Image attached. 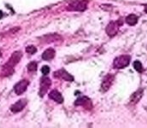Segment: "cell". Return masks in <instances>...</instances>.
Listing matches in <instances>:
<instances>
[{
	"label": "cell",
	"instance_id": "11",
	"mask_svg": "<svg viewBox=\"0 0 147 128\" xmlns=\"http://www.w3.org/2000/svg\"><path fill=\"white\" fill-rule=\"evenodd\" d=\"M49 98L52 99L53 101H55V102L57 103H63V96H62V94L60 93L59 91H57V90H52V91L49 93Z\"/></svg>",
	"mask_w": 147,
	"mask_h": 128
},
{
	"label": "cell",
	"instance_id": "10",
	"mask_svg": "<svg viewBox=\"0 0 147 128\" xmlns=\"http://www.w3.org/2000/svg\"><path fill=\"white\" fill-rule=\"evenodd\" d=\"M113 82V76L112 75H106L104 77V79L102 80V84H101V90L103 92L107 91L110 88L111 84Z\"/></svg>",
	"mask_w": 147,
	"mask_h": 128
},
{
	"label": "cell",
	"instance_id": "2",
	"mask_svg": "<svg viewBox=\"0 0 147 128\" xmlns=\"http://www.w3.org/2000/svg\"><path fill=\"white\" fill-rule=\"evenodd\" d=\"M130 60H131V57L129 55H120V56H118L114 59V61H113V67L116 68V69L124 68L129 64Z\"/></svg>",
	"mask_w": 147,
	"mask_h": 128
},
{
	"label": "cell",
	"instance_id": "17",
	"mask_svg": "<svg viewBox=\"0 0 147 128\" xmlns=\"http://www.w3.org/2000/svg\"><path fill=\"white\" fill-rule=\"evenodd\" d=\"M133 67H134V69H135L136 71H138V72H141L142 70H143V67H142V64H141L140 61H134Z\"/></svg>",
	"mask_w": 147,
	"mask_h": 128
},
{
	"label": "cell",
	"instance_id": "6",
	"mask_svg": "<svg viewBox=\"0 0 147 128\" xmlns=\"http://www.w3.org/2000/svg\"><path fill=\"white\" fill-rule=\"evenodd\" d=\"M26 104H27V100H26V99H20L17 102H15L14 104L11 105L10 110H11L12 113H18L25 108Z\"/></svg>",
	"mask_w": 147,
	"mask_h": 128
},
{
	"label": "cell",
	"instance_id": "16",
	"mask_svg": "<svg viewBox=\"0 0 147 128\" xmlns=\"http://www.w3.org/2000/svg\"><path fill=\"white\" fill-rule=\"evenodd\" d=\"M37 69V63L35 61H31L27 64V70L29 72H35Z\"/></svg>",
	"mask_w": 147,
	"mask_h": 128
},
{
	"label": "cell",
	"instance_id": "13",
	"mask_svg": "<svg viewBox=\"0 0 147 128\" xmlns=\"http://www.w3.org/2000/svg\"><path fill=\"white\" fill-rule=\"evenodd\" d=\"M57 39H61V37L57 34H47L44 35V36L41 37V40L45 43H49V42H54Z\"/></svg>",
	"mask_w": 147,
	"mask_h": 128
},
{
	"label": "cell",
	"instance_id": "1",
	"mask_svg": "<svg viewBox=\"0 0 147 128\" xmlns=\"http://www.w3.org/2000/svg\"><path fill=\"white\" fill-rule=\"evenodd\" d=\"M87 8V1L85 0H75L67 6L68 11H84Z\"/></svg>",
	"mask_w": 147,
	"mask_h": 128
},
{
	"label": "cell",
	"instance_id": "9",
	"mask_svg": "<svg viewBox=\"0 0 147 128\" xmlns=\"http://www.w3.org/2000/svg\"><path fill=\"white\" fill-rule=\"evenodd\" d=\"M75 105L76 106L81 105V106L85 107V108H87V109L92 108V103H91V100L86 96H80L79 98L75 101Z\"/></svg>",
	"mask_w": 147,
	"mask_h": 128
},
{
	"label": "cell",
	"instance_id": "12",
	"mask_svg": "<svg viewBox=\"0 0 147 128\" xmlns=\"http://www.w3.org/2000/svg\"><path fill=\"white\" fill-rule=\"evenodd\" d=\"M55 56V50L53 48H48L42 53V59L43 60H52Z\"/></svg>",
	"mask_w": 147,
	"mask_h": 128
},
{
	"label": "cell",
	"instance_id": "20",
	"mask_svg": "<svg viewBox=\"0 0 147 128\" xmlns=\"http://www.w3.org/2000/svg\"><path fill=\"white\" fill-rule=\"evenodd\" d=\"M2 17H3V12H2L1 10H0V19H1Z\"/></svg>",
	"mask_w": 147,
	"mask_h": 128
},
{
	"label": "cell",
	"instance_id": "15",
	"mask_svg": "<svg viewBox=\"0 0 147 128\" xmlns=\"http://www.w3.org/2000/svg\"><path fill=\"white\" fill-rule=\"evenodd\" d=\"M142 91H143L142 89H139L138 91H136L134 94H132V96H131V102H133V103L138 102V101H139V99L141 98Z\"/></svg>",
	"mask_w": 147,
	"mask_h": 128
},
{
	"label": "cell",
	"instance_id": "14",
	"mask_svg": "<svg viewBox=\"0 0 147 128\" xmlns=\"http://www.w3.org/2000/svg\"><path fill=\"white\" fill-rule=\"evenodd\" d=\"M126 23L129 24V25H135L138 21V16H136L135 14H130L126 17L125 19Z\"/></svg>",
	"mask_w": 147,
	"mask_h": 128
},
{
	"label": "cell",
	"instance_id": "4",
	"mask_svg": "<svg viewBox=\"0 0 147 128\" xmlns=\"http://www.w3.org/2000/svg\"><path fill=\"white\" fill-rule=\"evenodd\" d=\"M29 85V81L27 79H22L19 82L15 84L14 86V92H15L17 95H21L24 92L27 90V87Z\"/></svg>",
	"mask_w": 147,
	"mask_h": 128
},
{
	"label": "cell",
	"instance_id": "21",
	"mask_svg": "<svg viewBox=\"0 0 147 128\" xmlns=\"http://www.w3.org/2000/svg\"><path fill=\"white\" fill-rule=\"evenodd\" d=\"M1 56H2V51L0 50V57H1Z\"/></svg>",
	"mask_w": 147,
	"mask_h": 128
},
{
	"label": "cell",
	"instance_id": "5",
	"mask_svg": "<svg viewBox=\"0 0 147 128\" xmlns=\"http://www.w3.org/2000/svg\"><path fill=\"white\" fill-rule=\"evenodd\" d=\"M21 57H22L21 51H15V52L12 53V55L10 56V58L8 59L7 62L5 63V65L14 68L18 63H19V61L21 60Z\"/></svg>",
	"mask_w": 147,
	"mask_h": 128
},
{
	"label": "cell",
	"instance_id": "18",
	"mask_svg": "<svg viewBox=\"0 0 147 128\" xmlns=\"http://www.w3.org/2000/svg\"><path fill=\"white\" fill-rule=\"evenodd\" d=\"M36 51L37 48L33 45H29V46L26 47V52L29 53V54H34V53H36Z\"/></svg>",
	"mask_w": 147,
	"mask_h": 128
},
{
	"label": "cell",
	"instance_id": "19",
	"mask_svg": "<svg viewBox=\"0 0 147 128\" xmlns=\"http://www.w3.org/2000/svg\"><path fill=\"white\" fill-rule=\"evenodd\" d=\"M41 72H42L43 75H47V74L50 72V67H49V66H47V65L43 66V67L41 68Z\"/></svg>",
	"mask_w": 147,
	"mask_h": 128
},
{
	"label": "cell",
	"instance_id": "7",
	"mask_svg": "<svg viewBox=\"0 0 147 128\" xmlns=\"http://www.w3.org/2000/svg\"><path fill=\"white\" fill-rule=\"evenodd\" d=\"M54 77L56 78H61L63 80H66V81H73L74 77L71 75V74L68 73L66 70L64 69H60L58 71H55L54 72Z\"/></svg>",
	"mask_w": 147,
	"mask_h": 128
},
{
	"label": "cell",
	"instance_id": "3",
	"mask_svg": "<svg viewBox=\"0 0 147 128\" xmlns=\"http://www.w3.org/2000/svg\"><path fill=\"white\" fill-rule=\"evenodd\" d=\"M51 86V80L49 77H47L46 75H44L40 79V89H39V96L43 97L45 94L47 93L48 89Z\"/></svg>",
	"mask_w": 147,
	"mask_h": 128
},
{
	"label": "cell",
	"instance_id": "8",
	"mask_svg": "<svg viewBox=\"0 0 147 128\" xmlns=\"http://www.w3.org/2000/svg\"><path fill=\"white\" fill-rule=\"evenodd\" d=\"M120 23H121L120 21L110 22V23L108 24V26H107V28H106L107 34H108L109 36H114V35L116 34L117 31H118V28H119V26L121 25Z\"/></svg>",
	"mask_w": 147,
	"mask_h": 128
}]
</instances>
